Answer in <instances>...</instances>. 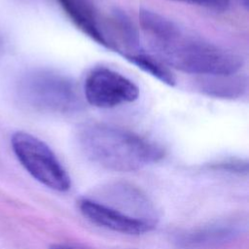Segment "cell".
Segmentation results:
<instances>
[{
  "instance_id": "6da1fadb",
  "label": "cell",
  "mask_w": 249,
  "mask_h": 249,
  "mask_svg": "<svg viewBox=\"0 0 249 249\" xmlns=\"http://www.w3.org/2000/svg\"><path fill=\"white\" fill-rule=\"evenodd\" d=\"M139 22L154 55L167 67L198 76L231 75L242 67L237 53L191 34L159 13L140 9Z\"/></svg>"
},
{
  "instance_id": "7a4b0ae2",
  "label": "cell",
  "mask_w": 249,
  "mask_h": 249,
  "mask_svg": "<svg viewBox=\"0 0 249 249\" xmlns=\"http://www.w3.org/2000/svg\"><path fill=\"white\" fill-rule=\"evenodd\" d=\"M76 137L83 154L95 164L109 170L135 171L164 157V150L154 141L105 123L83 124Z\"/></svg>"
},
{
  "instance_id": "3957f363",
  "label": "cell",
  "mask_w": 249,
  "mask_h": 249,
  "mask_svg": "<svg viewBox=\"0 0 249 249\" xmlns=\"http://www.w3.org/2000/svg\"><path fill=\"white\" fill-rule=\"evenodd\" d=\"M19 99L32 109L68 114L79 111L82 98L75 83L54 71L38 69L26 73L18 87Z\"/></svg>"
},
{
  "instance_id": "277c9868",
  "label": "cell",
  "mask_w": 249,
  "mask_h": 249,
  "mask_svg": "<svg viewBox=\"0 0 249 249\" xmlns=\"http://www.w3.org/2000/svg\"><path fill=\"white\" fill-rule=\"evenodd\" d=\"M11 144L20 164L35 180L57 192L70 189L67 171L44 141L28 132L17 131L12 135Z\"/></svg>"
},
{
  "instance_id": "5b68a950",
  "label": "cell",
  "mask_w": 249,
  "mask_h": 249,
  "mask_svg": "<svg viewBox=\"0 0 249 249\" xmlns=\"http://www.w3.org/2000/svg\"><path fill=\"white\" fill-rule=\"evenodd\" d=\"M83 90L88 103L102 109L131 103L139 96L133 81L106 66H96L88 73Z\"/></svg>"
},
{
  "instance_id": "8992f818",
  "label": "cell",
  "mask_w": 249,
  "mask_h": 249,
  "mask_svg": "<svg viewBox=\"0 0 249 249\" xmlns=\"http://www.w3.org/2000/svg\"><path fill=\"white\" fill-rule=\"evenodd\" d=\"M81 213L91 223L125 234H142L151 231L156 225L128 216L97 199L85 197L78 202Z\"/></svg>"
},
{
  "instance_id": "52a82bcc",
  "label": "cell",
  "mask_w": 249,
  "mask_h": 249,
  "mask_svg": "<svg viewBox=\"0 0 249 249\" xmlns=\"http://www.w3.org/2000/svg\"><path fill=\"white\" fill-rule=\"evenodd\" d=\"M71 21L84 34L98 45L109 48L105 33V27L99 20V17L88 0H57Z\"/></svg>"
},
{
  "instance_id": "ba28073f",
  "label": "cell",
  "mask_w": 249,
  "mask_h": 249,
  "mask_svg": "<svg viewBox=\"0 0 249 249\" xmlns=\"http://www.w3.org/2000/svg\"><path fill=\"white\" fill-rule=\"evenodd\" d=\"M236 234H238L237 229L232 225H211L180 234L177 243L184 249H201L224 243Z\"/></svg>"
},
{
  "instance_id": "9c48e42d",
  "label": "cell",
  "mask_w": 249,
  "mask_h": 249,
  "mask_svg": "<svg viewBox=\"0 0 249 249\" xmlns=\"http://www.w3.org/2000/svg\"><path fill=\"white\" fill-rule=\"evenodd\" d=\"M235 74L199 76L197 89L202 93L216 98L234 99L240 97L247 89V81L242 76H236Z\"/></svg>"
},
{
  "instance_id": "30bf717a",
  "label": "cell",
  "mask_w": 249,
  "mask_h": 249,
  "mask_svg": "<svg viewBox=\"0 0 249 249\" xmlns=\"http://www.w3.org/2000/svg\"><path fill=\"white\" fill-rule=\"evenodd\" d=\"M124 57L161 83L170 87H173L176 84V78L171 70L155 55L141 50L133 53L125 54Z\"/></svg>"
},
{
  "instance_id": "8fae6325",
  "label": "cell",
  "mask_w": 249,
  "mask_h": 249,
  "mask_svg": "<svg viewBox=\"0 0 249 249\" xmlns=\"http://www.w3.org/2000/svg\"><path fill=\"white\" fill-rule=\"evenodd\" d=\"M209 167L215 170H223L234 173H247L248 163L246 160L243 161L241 160H225L211 163Z\"/></svg>"
},
{
  "instance_id": "7c38bea8",
  "label": "cell",
  "mask_w": 249,
  "mask_h": 249,
  "mask_svg": "<svg viewBox=\"0 0 249 249\" xmlns=\"http://www.w3.org/2000/svg\"><path fill=\"white\" fill-rule=\"evenodd\" d=\"M178 2L197 5L200 7L216 10L225 11L229 6V0H174Z\"/></svg>"
},
{
  "instance_id": "4fadbf2b",
  "label": "cell",
  "mask_w": 249,
  "mask_h": 249,
  "mask_svg": "<svg viewBox=\"0 0 249 249\" xmlns=\"http://www.w3.org/2000/svg\"><path fill=\"white\" fill-rule=\"evenodd\" d=\"M50 249H81L75 245H71V244H62V243H59V244H53Z\"/></svg>"
},
{
  "instance_id": "5bb4252c",
  "label": "cell",
  "mask_w": 249,
  "mask_h": 249,
  "mask_svg": "<svg viewBox=\"0 0 249 249\" xmlns=\"http://www.w3.org/2000/svg\"><path fill=\"white\" fill-rule=\"evenodd\" d=\"M239 3L245 8V9H248V6H249V0H238Z\"/></svg>"
},
{
  "instance_id": "9a60e30c",
  "label": "cell",
  "mask_w": 249,
  "mask_h": 249,
  "mask_svg": "<svg viewBox=\"0 0 249 249\" xmlns=\"http://www.w3.org/2000/svg\"><path fill=\"white\" fill-rule=\"evenodd\" d=\"M2 52H3V44H2V41H1V39H0V56H1Z\"/></svg>"
}]
</instances>
